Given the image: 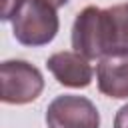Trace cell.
<instances>
[{"label": "cell", "instance_id": "6da1fadb", "mask_svg": "<svg viewBox=\"0 0 128 128\" xmlns=\"http://www.w3.org/2000/svg\"><path fill=\"white\" fill-rule=\"evenodd\" d=\"M72 48L84 58H104L114 54V30L108 8L86 6L72 24Z\"/></svg>", "mask_w": 128, "mask_h": 128}, {"label": "cell", "instance_id": "7a4b0ae2", "mask_svg": "<svg viewBox=\"0 0 128 128\" xmlns=\"http://www.w3.org/2000/svg\"><path fill=\"white\" fill-rule=\"evenodd\" d=\"M56 8L46 0H20L12 14V34L24 46H46L58 34Z\"/></svg>", "mask_w": 128, "mask_h": 128}, {"label": "cell", "instance_id": "3957f363", "mask_svg": "<svg viewBox=\"0 0 128 128\" xmlns=\"http://www.w3.org/2000/svg\"><path fill=\"white\" fill-rule=\"evenodd\" d=\"M0 82L4 104H28L44 90L42 72L26 60H4L0 66Z\"/></svg>", "mask_w": 128, "mask_h": 128}, {"label": "cell", "instance_id": "277c9868", "mask_svg": "<svg viewBox=\"0 0 128 128\" xmlns=\"http://www.w3.org/2000/svg\"><path fill=\"white\" fill-rule=\"evenodd\" d=\"M48 128H100V112L92 100L76 94L56 96L46 108Z\"/></svg>", "mask_w": 128, "mask_h": 128}, {"label": "cell", "instance_id": "5b68a950", "mask_svg": "<svg viewBox=\"0 0 128 128\" xmlns=\"http://www.w3.org/2000/svg\"><path fill=\"white\" fill-rule=\"evenodd\" d=\"M46 66L52 72V76L58 80V84L68 86V88H86L90 86L92 76H94V70L88 58L70 50L54 52L46 60Z\"/></svg>", "mask_w": 128, "mask_h": 128}, {"label": "cell", "instance_id": "8992f818", "mask_svg": "<svg viewBox=\"0 0 128 128\" xmlns=\"http://www.w3.org/2000/svg\"><path fill=\"white\" fill-rule=\"evenodd\" d=\"M98 90L108 98H128V54L104 56L96 64Z\"/></svg>", "mask_w": 128, "mask_h": 128}, {"label": "cell", "instance_id": "52a82bcc", "mask_svg": "<svg viewBox=\"0 0 128 128\" xmlns=\"http://www.w3.org/2000/svg\"><path fill=\"white\" fill-rule=\"evenodd\" d=\"M108 12L114 30V54H128V4L110 6Z\"/></svg>", "mask_w": 128, "mask_h": 128}, {"label": "cell", "instance_id": "ba28073f", "mask_svg": "<svg viewBox=\"0 0 128 128\" xmlns=\"http://www.w3.org/2000/svg\"><path fill=\"white\" fill-rule=\"evenodd\" d=\"M114 128H128V104H124L114 116Z\"/></svg>", "mask_w": 128, "mask_h": 128}, {"label": "cell", "instance_id": "9c48e42d", "mask_svg": "<svg viewBox=\"0 0 128 128\" xmlns=\"http://www.w3.org/2000/svg\"><path fill=\"white\" fill-rule=\"evenodd\" d=\"M18 2L20 0H4L2 2V14H0V18L2 20H12V14H14L16 6H18Z\"/></svg>", "mask_w": 128, "mask_h": 128}, {"label": "cell", "instance_id": "30bf717a", "mask_svg": "<svg viewBox=\"0 0 128 128\" xmlns=\"http://www.w3.org/2000/svg\"><path fill=\"white\" fill-rule=\"evenodd\" d=\"M46 2H50L54 8H60V6H64V4H68L70 0H46Z\"/></svg>", "mask_w": 128, "mask_h": 128}]
</instances>
